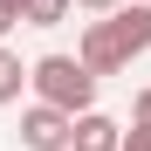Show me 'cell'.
<instances>
[{
  "label": "cell",
  "instance_id": "6da1fadb",
  "mask_svg": "<svg viewBox=\"0 0 151 151\" xmlns=\"http://www.w3.org/2000/svg\"><path fill=\"white\" fill-rule=\"evenodd\" d=\"M144 48H151V0H131V7L89 21V35H83V48H76V62H83L89 76H117L131 55H144Z\"/></svg>",
  "mask_w": 151,
  "mask_h": 151
},
{
  "label": "cell",
  "instance_id": "7a4b0ae2",
  "mask_svg": "<svg viewBox=\"0 0 151 151\" xmlns=\"http://www.w3.org/2000/svg\"><path fill=\"white\" fill-rule=\"evenodd\" d=\"M28 83H35V96L48 110H62V117H83L89 103H96V76L76 62V55H41L35 69H28Z\"/></svg>",
  "mask_w": 151,
  "mask_h": 151
},
{
  "label": "cell",
  "instance_id": "3957f363",
  "mask_svg": "<svg viewBox=\"0 0 151 151\" xmlns=\"http://www.w3.org/2000/svg\"><path fill=\"white\" fill-rule=\"evenodd\" d=\"M21 144L28 151H69V117L48 110V103H35L28 117H21Z\"/></svg>",
  "mask_w": 151,
  "mask_h": 151
},
{
  "label": "cell",
  "instance_id": "277c9868",
  "mask_svg": "<svg viewBox=\"0 0 151 151\" xmlns=\"http://www.w3.org/2000/svg\"><path fill=\"white\" fill-rule=\"evenodd\" d=\"M124 137V124L103 117V110H83V117H69V151H117Z\"/></svg>",
  "mask_w": 151,
  "mask_h": 151
},
{
  "label": "cell",
  "instance_id": "5b68a950",
  "mask_svg": "<svg viewBox=\"0 0 151 151\" xmlns=\"http://www.w3.org/2000/svg\"><path fill=\"white\" fill-rule=\"evenodd\" d=\"M21 21H28V28H62L69 0H21Z\"/></svg>",
  "mask_w": 151,
  "mask_h": 151
},
{
  "label": "cell",
  "instance_id": "8992f818",
  "mask_svg": "<svg viewBox=\"0 0 151 151\" xmlns=\"http://www.w3.org/2000/svg\"><path fill=\"white\" fill-rule=\"evenodd\" d=\"M21 83H28L21 55H7V48H0V103H14V96H21Z\"/></svg>",
  "mask_w": 151,
  "mask_h": 151
},
{
  "label": "cell",
  "instance_id": "52a82bcc",
  "mask_svg": "<svg viewBox=\"0 0 151 151\" xmlns=\"http://www.w3.org/2000/svg\"><path fill=\"white\" fill-rule=\"evenodd\" d=\"M117 151H151V124H131V137H117Z\"/></svg>",
  "mask_w": 151,
  "mask_h": 151
},
{
  "label": "cell",
  "instance_id": "ba28073f",
  "mask_svg": "<svg viewBox=\"0 0 151 151\" xmlns=\"http://www.w3.org/2000/svg\"><path fill=\"white\" fill-rule=\"evenodd\" d=\"M69 7H89V14H117L124 0H69Z\"/></svg>",
  "mask_w": 151,
  "mask_h": 151
},
{
  "label": "cell",
  "instance_id": "9c48e42d",
  "mask_svg": "<svg viewBox=\"0 0 151 151\" xmlns=\"http://www.w3.org/2000/svg\"><path fill=\"white\" fill-rule=\"evenodd\" d=\"M14 28H21V21H14V7H0V41H7Z\"/></svg>",
  "mask_w": 151,
  "mask_h": 151
},
{
  "label": "cell",
  "instance_id": "30bf717a",
  "mask_svg": "<svg viewBox=\"0 0 151 151\" xmlns=\"http://www.w3.org/2000/svg\"><path fill=\"white\" fill-rule=\"evenodd\" d=\"M137 124H151V89H144V96H137Z\"/></svg>",
  "mask_w": 151,
  "mask_h": 151
},
{
  "label": "cell",
  "instance_id": "8fae6325",
  "mask_svg": "<svg viewBox=\"0 0 151 151\" xmlns=\"http://www.w3.org/2000/svg\"><path fill=\"white\" fill-rule=\"evenodd\" d=\"M0 7H14V21H21V0H0Z\"/></svg>",
  "mask_w": 151,
  "mask_h": 151
}]
</instances>
